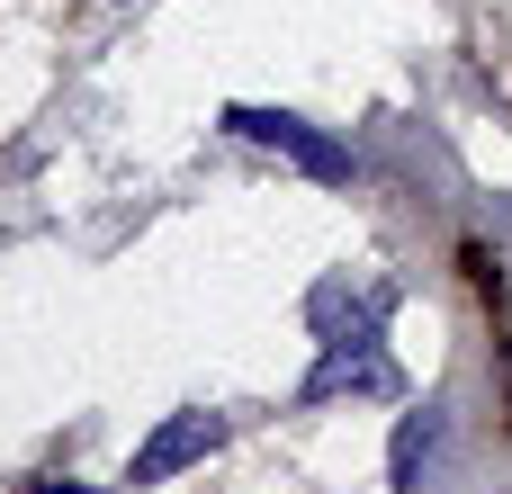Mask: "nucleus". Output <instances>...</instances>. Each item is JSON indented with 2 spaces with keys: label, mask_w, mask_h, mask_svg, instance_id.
I'll return each mask as SVG.
<instances>
[{
  "label": "nucleus",
  "mask_w": 512,
  "mask_h": 494,
  "mask_svg": "<svg viewBox=\"0 0 512 494\" xmlns=\"http://www.w3.org/2000/svg\"><path fill=\"white\" fill-rule=\"evenodd\" d=\"M378 333H387L378 315H369V324L324 333V360L306 369V387H297V396H306V405H324V396H378V387H396V360L378 351Z\"/></svg>",
  "instance_id": "1"
},
{
  "label": "nucleus",
  "mask_w": 512,
  "mask_h": 494,
  "mask_svg": "<svg viewBox=\"0 0 512 494\" xmlns=\"http://www.w3.org/2000/svg\"><path fill=\"white\" fill-rule=\"evenodd\" d=\"M225 126L243 135V144H270V153H288L297 171H315V180H351V144H333L324 126H306L297 108H225Z\"/></svg>",
  "instance_id": "2"
},
{
  "label": "nucleus",
  "mask_w": 512,
  "mask_h": 494,
  "mask_svg": "<svg viewBox=\"0 0 512 494\" xmlns=\"http://www.w3.org/2000/svg\"><path fill=\"white\" fill-rule=\"evenodd\" d=\"M207 450H225V414H171L135 459H126V486H162V477H180V468H198Z\"/></svg>",
  "instance_id": "3"
},
{
  "label": "nucleus",
  "mask_w": 512,
  "mask_h": 494,
  "mask_svg": "<svg viewBox=\"0 0 512 494\" xmlns=\"http://www.w3.org/2000/svg\"><path fill=\"white\" fill-rule=\"evenodd\" d=\"M441 441H450V414H441V405L405 414V423H396V441H387V494H423L432 459H441Z\"/></svg>",
  "instance_id": "4"
},
{
  "label": "nucleus",
  "mask_w": 512,
  "mask_h": 494,
  "mask_svg": "<svg viewBox=\"0 0 512 494\" xmlns=\"http://www.w3.org/2000/svg\"><path fill=\"white\" fill-rule=\"evenodd\" d=\"M27 494H108V486H72V477H36Z\"/></svg>",
  "instance_id": "5"
}]
</instances>
